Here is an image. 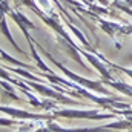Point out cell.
I'll use <instances>...</instances> for the list:
<instances>
[{"mask_svg": "<svg viewBox=\"0 0 132 132\" xmlns=\"http://www.w3.org/2000/svg\"><path fill=\"white\" fill-rule=\"evenodd\" d=\"M52 114L63 118H86V120H108L112 118L114 114L111 112H98V111H78V109H54Z\"/></svg>", "mask_w": 132, "mask_h": 132, "instance_id": "obj_1", "label": "cell"}, {"mask_svg": "<svg viewBox=\"0 0 132 132\" xmlns=\"http://www.w3.org/2000/svg\"><path fill=\"white\" fill-rule=\"evenodd\" d=\"M40 49H42V48H40ZM42 52H43V54H46V55L49 57V60H51V62H52L55 66H59V68H60V71H62L63 74H66L69 78H72L75 83H78V85H83L85 88H89V89H92V91H95V92H100V94H106V95H109V91H108V89L103 86V83H101V81H91V80H86V78H83V77H80V75H77V74H74V72L68 71V69H66L63 65L57 63V62H55V60L51 57V54H49V52H46V51H43V49H42Z\"/></svg>", "mask_w": 132, "mask_h": 132, "instance_id": "obj_2", "label": "cell"}, {"mask_svg": "<svg viewBox=\"0 0 132 132\" xmlns=\"http://www.w3.org/2000/svg\"><path fill=\"white\" fill-rule=\"evenodd\" d=\"M108 131H109V128H106V125L104 126H98V128H75V129H69V128H62L57 123L49 120V121H46L45 128L43 126L37 128L32 132H108Z\"/></svg>", "mask_w": 132, "mask_h": 132, "instance_id": "obj_3", "label": "cell"}, {"mask_svg": "<svg viewBox=\"0 0 132 132\" xmlns=\"http://www.w3.org/2000/svg\"><path fill=\"white\" fill-rule=\"evenodd\" d=\"M2 112L8 114L14 118H25V120H37V121H49L52 118H55V115L51 114H29L26 111H19V109H12V108H6L2 106Z\"/></svg>", "mask_w": 132, "mask_h": 132, "instance_id": "obj_4", "label": "cell"}, {"mask_svg": "<svg viewBox=\"0 0 132 132\" xmlns=\"http://www.w3.org/2000/svg\"><path fill=\"white\" fill-rule=\"evenodd\" d=\"M28 85H29L32 89H35L38 94L45 95V97H51V98H54L55 101H62V103H66V104H77V101L69 100L66 95H63V92H55L54 89H51V88H48V86H45V85H40V83H37V81H28Z\"/></svg>", "mask_w": 132, "mask_h": 132, "instance_id": "obj_5", "label": "cell"}, {"mask_svg": "<svg viewBox=\"0 0 132 132\" xmlns=\"http://www.w3.org/2000/svg\"><path fill=\"white\" fill-rule=\"evenodd\" d=\"M80 54H83V55H85V57H86V59H88L91 63H92V65H94L95 68H97V69H98V72L101 74V77H103V81H104V80H106V81H109V80L112 78V77H111V74L108 72V69H106L104 66L101 65V63H100L97 59H94L91 54H86V52H80Z\"/></svg>", "mask_w": 132, "mask_h": 132, "instance_id": "obj_6", "label": "cell"}, {"mask_svg": "<svg viewBox=\"0 0 132 132\" xmlns=\"http://www.w3.org/2000/svg\"><path fill=\"white\" fill-rule=\"evenodd\" d=\"M109 86H112L114 89H117V91H121V92H125L126 95H131L132 97V86L129 85H126V83H121V81H112V80H109V81H106Z\"/></svg>", "mask_w": 132, "mask_h": 132, "instance_id": "obj_7", "label": "cell"}, {"mask_svg": "<svg viewBox=\"0 0 132 132\" xmlns=\"http://www.w3.org/2000/svg\"><path fill=\"white\" fill-rule=\"evenodd\" d=\"M2 31H3V34H5V35H8V38H9V42L12 43V46H14V48H15V49H17V51H19L20 54H25V52H23V51H22V49H20V48H19V46L15 45V42H14L12 35L9 34V31H8V26H6V23H5V19L2 20Z\"/></svg>", "mask_w": 132, "mask_h": 132, "instance_id": "obj_8", "label": "cell"}, {"mask_svg": "<svg viewBox=\"0 0 132 132\" xmlns=\"http://www.w3.org/2000/svg\"><path fill=\"white\" fill-rule=\"evenodd\" d=\"M2 86H3V89H5V92H6V94H8L12 100H15V101H22V98H20L17 94H14V89H12L9 85H6L5 81H2Z\"/></svg>", "mask_w": 132, "mask_h": 132, "instance_id": "obj_9", "label": "cell"}, {"mask_svg": "<svg viewBox=\"0 0 132 132\" xmlns=\"http://www.w3.org/2000/svg\"><path fill=\"white\" fill-rule=\"evenodd\" d=\"M2 57H3L5 60H8V62H11V63H15V65H19V66H23V68H29V69L32 68L31 65H26V63H20V62H17V60H14V59H11V57H9L8 54H5L3 51H2Z\"/></svg>", "mask_w": 132, "mask_h": 132, "instance_id": "obj_10", "label": "cell"}, {"mask_svg": "<svg viewBox=\"0 0 132 132\" xmlns=\"http://www.w3.org/2000/svg\"><path fill=\"white\" fill-rule=\"evenodd\" d=\"M109 65H111V66H114L115 69H121V71H123L125 74H128V75H129V77L132 78V69H125V68H120V66H117V65H112V63H109Z\"/></svg>", "mask_w": 132, "mask_h": 132, "instance_id": "obj_11", "label": "cell"}, {"mask_svg": "<svg viewBox=\"0 0 132 132\" xmlns=\"http://www.w3.org/2000/svg\"><path fill=\"white\" fill-rule=\"evenodd\" d=\"M14 123H15V121H12V120H5V118H2V125H3V126H5V125H6V126H11V125H14Z\"/></svg>", "mask_w": 132, "mask_h": 132, "instance_id": "obj_12", "label": "cell"}, {"mask_svg": "<svg viewBox=\"0 0 132 132\" xmlns=\"http://www.w3.org/2000/svg\"><path fill=\"white\" fill-rule=\"evenodd\" d=\"M126 132H132V129H129V131H126Z\"/></svg>", "mask_w": 132, "mask_h": 132, "instance_id": "obj_13", "label": "cell"}]
</instances>
